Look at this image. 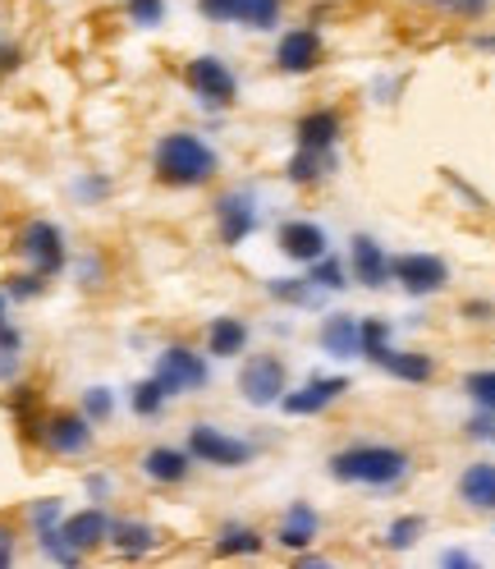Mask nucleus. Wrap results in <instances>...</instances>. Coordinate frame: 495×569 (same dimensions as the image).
Instances as JSON below:
<instances>
[{"mask_svg": "<svg viewBox=\"0 0 495 569\" xmlns=\"http://www.w3.org/2000/svg\"><path fill=\"white\" fill-rule=\"evenodd\" d=\"M152 170H156L161 185H170V189H198V185H206V179H216L220 156L206 148L198 134H183L179 129V134L156 138Z\"/></svg>", "mask_w": 495, "mask_h": 569, "instance_id": "nucleus-1", "label": "nucleus"}, {"mask_svg": "<svg viewBox=\"0 0 495 569\" xmlns=\"http://www.w3.org/2000/svg\"><path fill=\"white\" fill-rule=\"evenodd\" d=\"M408 473V455L399 445H344L330 455V478L358 486H395Z\"/></svg>", "mask_w": 495, "mask_h": 569, "instance_id": "nucleus-2", "label": "nucleus"}, {"mask_svg": "<svg viewBox=\"0 0 495 569\" xmlns=\"http://www.w3.org/2000/svg\"><path fill=\"white\" fill-rule=\"evenodd\" d=\"M189 455L198 464H212V469H243V464L257 459V445L220 432V427H212V422H193L189 427Z\"/></svg>", "mask_w": 495, "mask_h": 569, "instance_id": "nucleus-3", "label": "nucleus"}, {"mask_svg": "<svg viewBox=\"0 0 495 569\" xmlns=\"http://www.w3.org/2000/svg\"><path fill=\"white\" fill-rule=\"evenodd\" d=\"M18 253L28 257V267L41 271V276H60L69 262V249H65V230L51 226V220H28L24 230H18Z\"/></svg>", "mask_w": 495, "mask_h": 569, "instance_id": "nucleus-4", "label": "nucleus"}, {"mask_svg": "<svg viewBox=\"0 0 495 569\" xmlns=\"http://www.w3.org/2000/svg\"><path fill=\"white\" fill-rule=\"evenodd\" d=\"M152 377L165 385V395H189V391H202L212 372H206V358L193 354L189 344H170V350H161Z\"/></svg>", "mask_w": 495, "mask_h": 569, "instance_id": "nucleus-5", "label": "nucleus"}, {"mask_svg": "<svg viewBox=\"0 0 495 569\" xmlns=\"http://www.w3.org/2000/svg\"><path fill=\"white\" fill-rule=\"evenodd\" d=\"M183 78H189V88H193V97L202 101V106H230V101L239 97V78L230 74V65H225L220 55L189 60Z\"/></svg>", "mask_w": 495, "mask_h": 569, "instance_id": "nucleus-6", "label": "nucleus"}, {"mask_svg": "<svg viewBox=\"0 0 495 569\" xmlns=\"http://www.w3.org/2000/svg\"><path fill=\"white\" fill-rule=\"evenodd\" d=\"M284 363L276 354H257V358H248L243 363V372H239V391L248 404H257V409H266V404H280V395L289 391L284 385Z\"/></svg>", "mask_w": 495, "mask_h": 569, "instance_id": "nucleus-7", "label": "nucleus"}, {"mask_svg": "<svg viewBox=\"0 0 495 569\" xmlns=\"http://www.w3.org/2000/svg\"><path fill=\"white\" fill-rule=\"evenodd\" d=\"M390 276H395L408 294H441L449 284V267L436 253H404V257H390Z\"/></svg>", "mask_w": 495, "mask_h": 569, "instance_id": "nucleus-8", "label": "nucleus"}, {"mask_svg": "<svg viewBox=\"0 0 495 569\" xmlns=\"http://www.w3.org/2000/svg\"><path fill=\"white\" fill-rule=\"evenodd\" d=\"M344 391H348L344 377H307L299 391H284L280 395V409L289 418H313V414H326Z\"/></svg>", "mask_w": 495, "mask_h": 569, "instance_id": "nucleus-9", "label": "nucleus"}, {"mask_svg": "<svg viewBox=\"0 0 495 569\" xmlns=\"http://www.w3.org/2000/svg\"><path fill=\"white\" fill-rule=\"evenodd\" d=\"M216 226H220V243L225 249H239V243L257 230V202L253 193L230 189L216 198Z\"/></svg>", "mask_w": 495, "mask_h": 569, "instance_id": "nucleus-10", "label": "nucleus"}, {"mask_svg": "<svg viewBox=\"0 0 495 569\" xmlns=\"http://www.w3.org/2000/svg\"><path fill=\"white\" fill-rule=\"evenodd\" d=\"M41 445L51 455H82L92 445V422L82 414H51L41 422Z\"/></svg>", "mask_w": 495, "mask_h": 569, "instance_id": "nucleus-11", "label": "nucleus"}, {"mask_svg": "<svg viewBox=\"0 0 495 569\" xmlns=\"http://www.w3.org/2000/svg\"><path fill=\"white\" fill-rule=\"evenodd\" d=\"M321 65V37L317 28H294L280 37L276 47V69L280 74H313Z\"/></svg>", "mask_w": 495, "mask_h": 569, "instance_id": "nucleus-12", "label": "nucleus"}, {"mask_svg": "<svg viewBox=\"0 0 495 569\" xmlns=\"http://www.w3.org/2000/svg\"><path fill=\"white\" fill-rule=\"evenodd\" d=\"M348 262H354V280L367 284V290H381L390 280V257L371 235H354V243H348Z\"/></svg>", "mask_w": 495, "mask_h": 569, "instance_id": "nucleus-13", "label": "nucleus"}, {"mask_svg": "<svg viewBox=\"0 0 495 569\" xmlns=\"http://www.w3.org/2000/svg\"><path fill=\"white\" fill-rule=\"evenodd\" d=\"M276 239H280V253L294 262H317L326 253V230L317 220H284Z\"/></svg>", "mask_w": 495, "mask_h": 569, "instance_id": "nucleus-14", "label": "nucleus"}, {"mask_svg": "<svg viewBox=\"0 0 495 569\" xmlns=\"http://www.w3.org/2000/svg\"><path fill=\"white\" fill-rule=\"evenodd\" d=\"M193 469V455L189 451H175V445H152L148 455H142V473L152 482H165V486H179Z\"/></svg>", "mask_w": 495, "mask_h": 569, "instance_id": "nucleus-15", "label": "nucleus"}, {"mask_svg": "<svg viewBox=\"0 0 495 569\" xmlns=\"http://www.w3.org/2000/svg\"><path fill=\"white\" fill-rule=\"evenodd\" d=\"M321 350H326L330 358H354V354H363L358 317H348V313L326 317V327H321Z\"/></svg>", "mask_w": 495, "mask_h": 569, "instance_id": "nucleus-16", "label": "nucleus"}, {"mask_svg": "<svg viewBox=\"0 0 495 569\" xmlns=\"http://www.w3.org/2000/svg\"><path fill=\"white\" fill-rule=\"evenodd\" d=\"M60 533H65V538H69V546H78V552H92V546H101V542L111 538V519L92 505V510H78V515H69L65 523H60Z\"/></svg>", "mask_w": 495, "mask_h": 569, "instance_id": "nucleus-17", "label": "nucleus"}, {"mask_svg": "<svg viewBox=\"0 0 495 569\" xmlns=\"http://www.w3.org/2000/svg\"><path fill=\"white\" fill-rule=\"evenodd\" d=\"M294 134H299V148H307V152H335L340 115L335 111H307Z\"/></svg>", "mask_w": 495, "mask_h": 569, "instance_id": "nucleus-18", "label": "nucleus"}, {"mask_svg": "<svg viewBox=\"0 0 495 569\" xmlns=\"http://www.w3.org/2000/svg\"><path fill=\"white\" fill-rule=\"evenodd\" d=\"M106 542H115L119 556H148L152 546L161 542V533L152 523H142V519H111V538Z\"/></svg>", "mask_w": 495, "mask_h": 569, "instance_id": "nucleus-19", "label": "nucleus"}, {"mask_svg": "<svg viewBox=\"0 0 495 569\" xmlns=\"http://www.w3.org/2000/svg\"><path fill=\"white\" fill-rule=\"evenodd\" d=\"M317 528H321V519H317V510L307 501H294L284 510V519H280V546H307V542H317Z\"/></svg>", "mask_w": 495, "mask_h": 569, "instance_id": "nucleus-20", "label": "nucleus"}, {"mask_svg": "<svg viewBox=\"0 0 495 569\" xmlns=\"http://www.w3.org/2000/svg\"><path fill=\"white\" fill-rule=\"evenodd\" d=\"M459 496L472 510H495V464H472V469H464Z\"/></svg>", "mask_w": 495, "mask_h": 569, "instance_id": "nucleus-21", "label": "nucleus"}, {"mask_svg": "<svg viewBox=\"0 0 495 569\" xmlns=\"http://www.w3.org/2000/svg\"><path fill=\"white\" fill-rule=\"evenodd\" d=\"M243 344H248V327L239 317H216L212 327H206V354L234 358V354H243Z\"/></svg>", "mask_w": 495, "mask_h": 569, "instance_id": "nucleus-22", "label": "nucleus"}, {"mask_svg": "<svg viewBox=\"0 0 495 569\" xmlns=\"http://www.w3.org/2000/svg\"><path fill=\"white\" fill-rule=\"evenodd\" d=\"M377 368H385L390 377H399V381H431V372H436V363H431L427 354H404V350H385L377 358Z\"/></svg>", "mask_w": 495, "mask_h": 569, "instance_id": "nucleus-23", "label": "nucleus"}, {"mask_svg": "<svg viewBox=\"0 0 495 569\" xmlns=\"http://www.w3.org/2000/svg\"><path fill=\"white\" fill-rule=\"evenodd\" d=\"M330 166H335V156H330V152H307V148H299L294 156H289L284 175H289V185L307 189V185H317V179H321Z\"/></svg>", "mask_w": 495, "mask_h": 569, "instance_id": "nucleus-24", "label": "nucleus"}, {"mask_svg": "<svg viewBox=\"0 0 495 569\" xmlns=\"http://www.w3.org/2000/svg\"><path fill=\"white\" fill-rule=\"evenodd\" d=\"M216 552L220 556H257L262 552V533L248 523H225L220 538H216Z\"/></svg>", "mask_w": 495, "mask_h": 569, "instance_id": "nucleus-25", "label": "nucleus"}, {"mask_svg": "<svg viewBox=\"0 0 495 569\" xmlns=\"http://www.w3.org/2000/svg\"><path fill=\"white\" fill-rule=\"evenodd\" d=\"M280 5H284V0H239V5H234V18H239V24H248V28L266 33V28H276Z\"/></svg>", "mask_w": 495, "mask_h": 569, "instance_id": "nucleus-26", "label": "nucleus"}, {"mask_svg": "<svg viewBox=\"0 0 495 569\" xmlns=\"http://www.w3.org/2000/svg\"><path fill=\"white\" fill-rule=\"evenodd\" d=\"M37 546H41V556H47V560H60V565H78V560H82L78 546H69V538L60 533V523L37 528Z\"/></svg>", "mask_w": 495, "mask_h": 569, "instance_id": "nucleus-27", "label": "nucleus"}, {"mask_svg": "<svg viewBox=\"0 0 495 569\" xmlns=\"http://www.w3.org/2000/svg\"><path fill=\"white\" fill-rule=\"evenodd\" d=\"M165 400H170V395H165V385H161L156 377L138 381L134 391H129V404H134V414H138V418H156V414L165 409Z\"/></svg>", "mask_w": 495, "mask_h": 569, "instance_id": "nucleus-28", "label": "nucleus"}, {"mask_svg": "<svg viewBox=\"0 0 495 569\" xmlns=\"http://www.w3.org/2000/svg\"><path fill=\"white\" fill-rule=\"evenodd\" d=\"M307 267H313V271H307V280H313V290H344V267H340V262L335 257H330V253H321L317 262H307Z\"/></svg>", "mask_w": 495, "mask_h": 569, "instance_id": "nucleus-29", "label": "nucleus"}, {"mask_svg": "<svg viewBox=\"0 0 495 569\" xmlns=\"http://www.w3.org/2000/svg\"><path fill=\"white\" fill-rule=\"evenodd\" d=\"M266 294L271 299H284V303H317V290H313V280H271L266 284Z\"/></svg>", "mask_w": 495, "mask_h": 569, "instance_id": "nucleus-30", "label": "nucleus"}, {"mask_svg": "<svg viewBox=\"0 0 495 569\" xmlns=\"http://www.w3.org/2000/svg\"><path fill=\"white\" fill-rule=\"evenodd\" d=\"M115 414V395L106 385H92V391H82V418L88 422H106Z\"/></svg>", "mask_w": 495, "mask_h": 569, "instance_id": "nucleus-31", "label": "nucleus"}, {"mask_svg": "<svg viewBox=\"0 0 495 569\" xmlns=\"http://www.w3.org/2000/svg\"><path fill=\"white\" fill-rule=\"evenodd\" d=\"M358 331H363V354H367L371 363H377V358H381V354L390 350V344H385L390 327H385L381 317H367V321H358Z\"/></svg>", "mask_w": 495, "mask_h": 569, "instance_id": "nucleus-32", "label": "nucleus"}, {"mask_svg": "<svg viewBox=\"0 0 495 569\" xmlns=\"http://www.w3.org/2000/svg\"><path fill=\"white\" fill-rule=\"evenodd\" d=\"M464 391L478 400L486 414H495V372H472V377H464Z\"/></svg>", "mask_w": 495, "mask_h": 569, "instance_id": "nucleus-33", "label": "nucleus"}, {"mask_svg": "<svg viewBox=\"0 0 495 569\" xmlns=\"http://www.w3.org/2000/svg\"><path fill=\"white\" fill-rule=\"evenodd\" d=\"M422 519L418 515H408V519H395V523H390V533H385V542L390 546H395V552H404V546H412V542H418V533H422Z\"/></svg>", "mask_w": 495, "mask_h": 569, "instance_id": "nucleus-34", "label": "nucleus"}, {"mask_svg": "<svg viewBox=\"0 0 495 569\" xmlns=\"http://www.w3.org/2000/svg\"><path fill=\"white\" fill-rule=\"evenodd\" d=\"M129 18L138 28H156L165 18V0H129Z\"/></svg>", "mask_w": 495, "mask_h": 569, "instance_id": "nucleus-35", "label": "nucleus"}, {"mask_svg": "<svg viewBox=\"0 0 495 569\" xmlns=\"http://www.w3.org/2000/svg\"><path fill=\"white\" fill-rule=\"evenodd\" d=\"M41 290H47V276H41V271H18V276H10V299H37Z\"/></svg>", "mask_w": 495, "mask_h": 569, "instance_id": "nucleus-36", "label": "nucleus"}, {"mask_svg": "<svg viewBox=\"0 0 495 569\" xmlns=\"http://www.w3.org/2000/svg\"><path fill=\"white\" fill-rule=\"evenodd\" d=\"M436 5L449 10V14H459V18H478V14L491 10V0H436Z\"/></svg>", "mask_w": 495, "mask_h": 569, "instance_id": "nucleus-37", "label": "nucleus"}, {"mask_svg": "<svg viewBox=\"0 0 495 569\" xmlns=\"http://www.w3.org/2000/svg\"><path fill=\"white\" fill-rule=\"evenodd\" d=\"M234 5H239V0H198V10L212 18V24H230V18H234Z\"/></svg>", "mask_w": 495, "mask_h": 569, "instance_id": "nucleus-38", "label": "nucleus"}, {"mask_svg": "<svg viewBox=\"0 0 495 569\" xmlns=\"http://www.w3.org/2000/svg\"><path fill=\"white\" fill-rule=\"evenodd\" d=\"M60 501H37L33 510H28V519H33V528H51V523H60Z\"/></svg>", "mask_w": 495, "mask_h": 569, "instance_id": "nucleus-39", "label": "nucleus"}, {"mask_svg": "<svg viewBox=\"0 0 495 569\" xmlns=\"http://www.w3.org/2000/svg\"><path fill=\"white\" fill-rule=\"evenodd\" d=\"M14 552H18V538H14V528L0 519V569L14 565Z\"/></svg>", "mask_w": 495, "mask_h": 569, "instance_id": "nucleus-40", "label": "nucleus"}, {"mask_svg": "<svg viewBox=\"0 0 495 569\" xmlns=\"http://www.w3.org/2000/svg\"><path fill=\"white\" fill-rule=\"evenodd\" d=\"M18 65H24V51H18V47H0V74H14Z\"/></svg>", "mask_w": 495, "mask_h": 569, "instance_id": "nucleus-41", "label": "nucleus"}, {"mask_svg": "<svg viewBox=\"0 0 495 569\" xmlns=\"http://www.w3.org/2000/svg\"><path fill=\"white\" fill-rule=\"evenodd\" d=\"M491 303L486 299H472V303H464V317H472V321H491Z\"/></svg>", "mask_w": 495, "mask_h": 569, "instance_id": "nucleus-42", "label": "nucleus"}, {"mask_svg": "<svg viewBox=\"0 0 495 569\" xmlns=\"http://www.w3.org/2000/svg\"><path fill=\"white\" fill-rule=\"evenodd\" d=\"M18 372V350H0V381H10Z\"/></svg>", "mask_w": 495, "mask_h": 569, "instance_id": "nucleus-43", "label": "nucleus"}, {"mask_svg": "<svg viewBox=\"0 0 495 569\" xmlns=\"http://www.w3.org/2000/svg\"><path fill=\"white\" fill-rule=\"evenodd\" d=\"M106 189H111V179H101V175H97V179H82V185H78L82 198H101Z\"/></svg>", "mask_w": 495, "mask_h": 569, "instance_id": "nucleus-44", "label": "nucleus"}, {"mask_svg": "<svg viewBox=\"0 0 495 569\" xmlns=\"http://www.w3.org/2000/svg\"><path fill=\"white\" fill-rule=\"evenodd\" d=\"M97 276H101V262H97V257L78 262V280H82V284H97Z\"/></svg>", "mask_w": 495, "mask_h": 569, "instance_id": "nucleus-45", "label": "nucleus"}, {"mask_svg": "<svg viewBox=\"0 0 495 569\" xmlns=\"http://www.w3.org/2000/svg\"><path fill=\"white\" fill-rule=\"evenodd\" d=\"M18 344H24V336H18L14 327H5V321H0V350H18Z\"/></svg>", "mask_w": 495, "mask_h": 569, "instance_id": "nucleus-46", "label": "nucleus"}, {"mask_svg": "<svg viewBox=\"0 0 495 569\" xmlns=\"http://www.w3.org/2000/svg\"><path fill=\"white\" fill-rule=\"evenodd\" d=\"M88 492L92 496H106L111 492V478H88Z\"/></svg>", "mask_w": 495, "mask_h": 569, "instance_id": "nucleus-47", "label": "nucleus"}, {"mask_svg": "<svg viewBox=\"0 0 495 569\" xmlns=\"http://www.w3.org/2000/svg\"><path fill=\"white\" fill-rule=\"evenodd\" d=\"M445 565L459 569V565H472V556H468V552H445Z\"/></svg>", "mask_w": 495, "mask_h": 569, "instance_id": "nucleus-48", "label": "nucleus"}, {"mask_svg": "<svg viewBox=\"0 0 495 569\" xmlns=\"http://www.w3.org/2000/svg\"><path fill=\"white\" fill-rule=\"evenodd\" d=\"M478 47H482V51H495V37H478Z\"/></svg>", "mask_w": 495, "mask_h": 569, "instance_id": "nucleus-49", "label": "nucleus"}, {"mask_svg": "<svg viewBox=\"0 0 495 569\" xmlns=\"http://www.w3.org/2000/svg\"><path fill=\"white\" fill-rule=\"evenodd\" d=\"M0 321H5V290H0Z\"/></svg>", "mask_w": 495, "mask_h": 569, "instance_id": "nucleus-50", "label": "nucleus"}, {"mask_svg": "<svg viewBox=\"0 0 495 569\" xmlns=\"http://www.w3.org/2000/svg\"><path fill=\"white\" fill-rule=\"evenodd\" d=\"M427 5H436V0H427Z\"/></svg>", "mask_w": 495, "mask_h": 569, "instance_id": "nucleus-51", "label": "nucleus"}]
</instances>
